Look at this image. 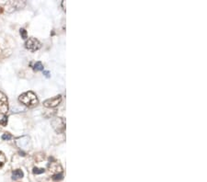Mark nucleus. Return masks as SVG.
<instances>
[{
    "mask_svg": "<svg viewBox=\"0 0 207 182\" xmlns=\"http://www.w3.org/2000/svg\"><path fill=\"white\" fill-rule=\"evenodd\" d=\"M53 130L58 133H63L65 130V123L63 118H54L51 123Z\"/></svg>",
    "mask_w": 207,
    "mask_h": 182,
    "instance_id": "3",
    "label": "nucleus"
},
{
    "mask_svg": "<svg viewBox=\"0 0 207 182\" xmlns=\"http://www.w3.org/2000/svg\"><path fill=\"white\" fill-rule=\"evenodd\" d=\"M61 101H62V97L59 95V96H56L54 98L46 99L43 102V106L46 107V108H54V107L58 106L61 103Z\"/></svg>",
    "mask_w": 207,
    "mask_h": 182,
    "instance_id": "6",
    "label": "nucleus"
},
{
    "mask_svg": "<svg viewBox=\"0 0 207 182\" xmlns=\"http://www.w3.org/2000/svg\"><path fill=\"white\" fill-rule=\"evenodd\" d=\"M9 111L8 97L0 91V114H6Z\"/></svg>",
    "mask_w": 207,
    "mask_h": 182,
    "instance_id": "5",
    "label": "nucleus"
},
{
    "mask_svg": "<svg viewBox=\"0 0 207 182\" xmlns=\"http://www.w3.org/2000/svg\"><path fill=\"white\" fill-rule=\"evenodd\" d=\"M41 46H42L41 42L37 39H35V38H29L25 42L26 49H28L30 52H36V51H38L41 48Z\"/></svg>",
    "mask_w": 207,
    "mask_h": 182,
    "instance_id": "4",
    "label": "nucleus"
},
{
    "mask_svg": "<svg viewBox=\"0 0 207 182\" xmlns=\"http://www.w3.org/2000/svg\"><path fill=\"white\" fill-rule=\"evenodd\" d=\"M53 178L57 180V179H62L63 178V175L62 173H59V174H56V175H53Z\"/></svg>",
    "mask_w": 207,
    "mask_h": 182,
    "instance_id": "14",
    "label": "nucleus"
},
{
    "mask_svg": "<svg viewBox=\"0 0 207 182\" xmlns=\"http://www.w3.org/2000/svg\"><path fill=\"white\" fill-rule=\"evenodd\" d=\"M0 124L2 126H7V124H8V117L7 116H4L2 118V120H0Z\"/></svg>",
    "mask_w": 207,
    "mask_h": 182,
    "instance_id": "11",
    "label": "nucleus"
},
{
    "mask_svg": "<svg viewBox=\"0 0 207 182\" xmlns=\"http://www.w3.org/2000/svg\"><path fill=\"white\" fill-rule=\"evenodd\" d=\"M26 5V2L25 1H19V0H17V1H9L5 4V9L11 13V12H14L16 10H19L20 8H23Z\"/></svg>",
    "mask_w": 207,
    "mask_h": 182,
    "instance_id": "2",
    "label": "nucleus"
},
{
    "mask_svg": "<svg viewBox=\"0 0 207 182\" xmlns=\"http://www.w3.org/2000/svg\"><path fill=\"white\" fill-rule=\"evenodd\" d=\"M33 173L34 174H43L44 173V169L43 168H38V167H34L33 168Z\"/></svg>",
    "mask_w": 207,
    "mask_h": 182,
    "instance_id": "10",
    "label": "nucleus"
},
{
    "mask_svg": "<svg viewBox=\"0 0 207 182\" xmlns=\"http://www.w3.org/2000/svg\"><path fill=\"white\" fill-rule=\"evenodd\" d=\"M33 68L36 71H42V70H43V65L41 62H37V63H35V65H34Z\"/></svg>",
    "mask_w": 207,
    "mask_h": 182,
    "instance_id": "9",
    "label": "nucleus"
},
{
    "mask_svg": "<svg viewBox=\"0 0 207 182\" xmlns=\"http://www.w3.org/2000/svg\"><path fill=\"white\" fill-rule=\"evenodd\" d=\"M1 12H2V8H0V13H1Z\"/></svg>",
    "mask_w": 207,
    "mask_h": 182,
    "instance_id": "17",
    "label": "nucleus"
},
{
    "mask_svg": "<svg viewBox=\"0 0 207 182\" xmlns=\"http://www.w3.org/2000/svg\"><path fill=\"white\" fill-rule=\"evenodd\" d=\"M49 169H50V172L52 171V173L53 174V172H55L54 175L58 174V173H61L62 172V167L61 166L57 163V162H53L49 165Z\"/></svg>",
    "mask_w": 207,
    "mask_h": 182,
    "instance_id": "7",
    "label": "nucleus"
},
{
    "mask_svg": "<svg viewBox=\"0 0 207 182\" xmlns=\"http://www.w3.org/2000/svg\"><path fill=\"white\" fill-rule=\"evenodd\" d=\"M23 177V172L20 169H16L12 173V178L13 179H19Z\"/></svg>",
    "mask_w": 207,
    "mask_h": 182,
    "instance_id": "8",
    "label": "nucleus"
},
{
    "mask_svg": "<svg viewBox=\"0 0 207 182\" xmlns=\"http://www.w3.org/2000/svg\"><path fill=\"white\" fill-rule=\"evenodd\" d=\"M43 75H44L46 77H49V76H50V73H49L48 71H44V72H43Z\"/></svg>",
    "mask_w": 207,
    "mask_h": 182,
    "instance_id": "16",
    "label": "nucleus"
},
{
    "mask_svg": "<svg viewBox=\"0 0 207 182\" xmlns=\"http://www.w3.org/2000/svg\"><path fill=\"white\" fill-rule=\"evenodd\" d=\"M19 102H21L23 105L29 107V108H33L38 105L39 99L35 93H33L32 91H28L23 94H21L19 98Z\"/></svg>",
    "mask_w": 207,
    "mask_h": 182,
    "instance_id": "1",
    "label": "nucleus"
},
{
    "mask_svg": "<svg viewBox=\"0 0 207 182\" xmlns=\"http://www.w3.org/2000/svg\"><path fill=\"white\" fill-rule=\"evenodd\" d=\"M20 35H21V38L23 39H27V32H26V29H20Z\"/></svg>",
    "mask_w": 207,
    "mask_h": 182,
    "instance_id": "13",
    "label": "nucleus"
},
{
    "mask_svg": "<svg viewBox=\"0 0 207 182\" xmlns=\"http://www.w3.org/2000/svg\"><path fill=\"white\" fill-rule=\"evenodd\" d=\"M12 138V136H11V134H9V133H4L3 135H2V139L4 140V141H9V140H10Z\"/></svg>",
    "mask_w": 207,
    "mask_h": 182,
    "instance_id": "12",
    "label": "nucleus"
},
{
    "mask_svg": "<svg viewBox=\"0 0 207 182\" xmlns=\"http://www.w3.org/2000/svg\"><path fill=\"white\" fill-rule=\"evenodd\" d=\"M2 155H3L2 153H0V157H1ZM4 163H5V160H0V167H2L4 165Z\"/></svg>",
    "mask_w": 207,
    "mask_h": 182,
    "instance_id": "15",
    "label": "nucleus"
}]
</instances>
